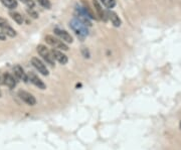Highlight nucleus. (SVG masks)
<instances>
[{
    "mask_svg": "<svg viewBox=\"0 0 181 150\" xmlns=\"http://www.w3.org/2000/svg\"><path fill=\"white\" fill-rule=\"evenodd\" d=\"M180 128H181V122H180Z\"/></svg>",
    "mask_w": 181,
    "mask_h": 150,
    "instance_id": "obj_26",
    "label": "nucleus"
},
{
    "mask_svg": "<svg viewBox=\"0 0 181 150\" xmlns=\"http://www.w3.org/2000/svg\"><path fill=\"white\" fill-rule=\"evenodd\" d=\"M107 15H108V18H109V19L111 20V22L113 23L114 26L119 27V26L121 25L122 21H121L120 17L118 16V14L116 13V12H114V11H108V12H107Z\"/></svg>",
    "mask_w": 181,
    "mask_h": 150,
    "instance_id": "obj_12",
    "label": "nucleus"
},
{
    "mask_svg": "<svg viewBox=\"0 0 181 150\" xmlns=\"http://www.w3.org/2000/svg\"><path fill=\"white\" fill-rule=\"evenodd\" d=\"M20 1L22 3H24L26 6H28L29 8H32L34 6V1H33V0H20Z\"/></svg>",
    "mask_w": 181,
    "mask_h": 150,
    "instance_id": "obj_19",
    "label": "nucleus"
},
{
    "mask_svg": "<svg viewBox=\"0 0 181 150\" xmlns=\"http://www.w3.org/2000/svg\"><path fill=\"white\" fill-rule=\"evenodd\" d=\"M93 3H94V7H95V10L97 11V13H98V16L100 17V19H102L103 21H107V19H108L107 12H105L104 10H103L102 6L99 3L98 0H93Z\"/></svg>",
    "mask_w": 181,
    "mask_h": 150,
    "instance_id": "obj_8",
    "label": "nucleus"
},
{
    "mask_svg": "<svg viewBox=\"0 0 181 150\" xmlns=\"http://www.w3.org/2000/svg\"><path fill=\"white\" fill-rule=\"evenodd\" d=\"M0 85H4V74L0 73Z\"/></svg>",
    "mask_w": 181,
    "mask_h": 150,
    "instance_id": "obj_23",
    "label": "nucleus"
},
{
    "mask_svg": "<svg viewBox=\"0 0 181 150\" xmlns=\"http://www.w3.org/2000/svg\"><path fill=\"white\" fill-rule=\"evenodd\" d=\"M7 25H9L8 22H7V20H6L5 18L0 17V28H3V27H5V26H7Z\"/></svg>",
    "mask_w": 181,
    "mask_h": 150,
    "instance_id": "obj_20",
    "label": "nucleus"
},
{
    "mask_svg": "<svg viewBox=\"0 0 181 150\" xmlns=\"http://www.w3.org/2000/svg\"><path fill=\"white\" fill-rule=\"evenodd\" d=\"M2 31L4 32L6 35H8V36H10V37H14V36H16V31H15L13 28H12L11 26H5V27H3V28H1Z\"/></svg>",
    "mask_w": 181,
    "mask_h": 150,
    "instance_id": "obj_15",
    "label": "nucleus"
},
{
    "mask_svg": "<svg viewBox=\"0 0 181 150\" xmlns=\"http://www.w3.org/2000/svg\"><path fill=\"white\" fill-rule=\"evenodd\" d=\"M31 64H32L33 67L35 68L41 75H43V76H48V68L45 67V65L43 64V62L40 61L38 58H31Z\"/></svg>",
    "mask_w": 181,
    "mask_h": 150,
    "instance_id": "obj_4",
    "label": "nucleus"
},
{
    "mask_svg": "<svg viewBox=\"0 0 181 150\" xmlns=\"http://www.w3.org/2000/svg\"><path fill=\"white\" fill-rule=\"evenodd\" d=\"M54 33L60 37L62 42H68V43L73 42V37H71V35L67 32V31H65L64 29H61V28H55Z\"/></svg>",
    "mask_w": 181,
    "mask_h": 150,
    "instance_id": "obj_7",
    "label": "nucleus"
},
{
    "mask_svg": "<svg viewBox=\"0 0 181 150\" xmlns=\"http://www.w3.org/2000/svg\"><path fill=\"white\" fill-rule=\"evenodd\" d=\"M18 97H19L24 103H26V104L29 106H34L36 104L35 98L28 92H25V91H19V92H18Z\"/></svg>",
    "mask_w": 181,
    "mask_h": 150,
    "instance_id": "obj_5",
    "label": "nucleus"
},
{
    "mask_svg": "<svg viewBox=\"0 0 181 150\" xmlns=\"http://www.w3.org/2000/svg\"><path fill=\"white\" fill-rule=\"evenodd\" d=\"M51 54H52V55H54V60L58 61V62H60V64L65 65L67 62V57L64 54H62L61 52L58 51V49H52Z\"/></svg>",
    "mask_w": 181,
    "mask_h": 150,
    "instance_id": "obj_10",
    "label": "nucleus"
},
{
    "mask_svg": "<svg viewBox=\"0 0 181 150\" xmlns=\"http://www.w3.org/2000/svg\"><path fill=\"white\" fill-rule=\"evenodd\" d=\"M70 27L73 29V31L77 36L81 37V38H84V37H86L89 34V30L87 25L83 21L77 19V18H74V19L71 20Z\"/></svg>",
    "mask_w": 181,
    "mask_h": 150,
    "instance_id": "obj_1",
    "label": "nucleus"
},
{
    "mask_svg": "<svg viewBox=\"0 0 181 150\" xmlns=\"http://www.w3.org/2000/svg\"><path fill=\"white\" fill-rule=\"evenodd\" d=\"M101 2L103 3V5L108 9L113 8L114 6L116 5V0H101Z\"/></svg>",
    "mask_w": 181,
    "mask_h": 150,
    "instance_id": "obj_17",
    "label": "nucleus"
},
{
    "mask_svg": "<svg viewBox=\"0 0 181 150\" xmlns=\"http://www.w3.org/2000/svg\"><path fill=\"white\" fill-rule=\"evenodd\" d=\"M9 14H10L11 18L17 24H22V22H23V16L20 13H18V12H16V11H11Z\"/></svg>",
    "mask_w": 181,
    "mask_h": 150,
    "instance_id": "obj_13",
    "label": "nucleus"
},
{
    "mask_svg": "<svg viewBox=\"0 0 181 150\" xmlns=\"http://www.w3.org/2000/svg\"><path fill=\"white\" fill-rule=\"evenodd\" d=\"M6 38V34L3 31H0V40H5Z\"/></svg>",
    "mask_w": 181,
    "mask_h": 150,
    "instance_id": "obj_24",
    "label": "nucleus"
},
{
    "mask_svg": "<svg viewBox=\"0 0 181 150\" xmlns=\"http://www.w3.org/2000/svg\"><path fill=\"white\" fill-rule=\"evenodd\" d=\"M83 3H84V8H85V10H86V12L88 13V15H89V17L90 18H92V19H96V16L94 15V12L92 11V9H90V7L89 6V4H88V2H86L85 0H83Z\"/></svg>",
    "mask_w": 181,
    "mask_h": 150,
    "instance_id": "obj_16",
    "label": "nucleus"
},
{
    "mask_svg": "<svg viewBox=\"0 0 181 150\" xmlns=\"http://www.w3.org/2000/svg\"><path fill=\"white\" fill-rule=\"evenodd\" d=\"M82 52H83V55H84V57H85V58H90V52L86 48H82Z\"/></svg>",
    "mask_w": 181,
    "mask_h": 150,
    "instance_id": "obj_22",
    "label": "nucleus"
},
{
    "mask_svg": "<svg viewBox=\"0 0 181 150\" xmlns=\"http://www.w3.org/2000/svg\"><path fill=\"white\" fill-rule=\"evenodd\" d=\"M1 2L3 3V5L9 9H14L17 7L16 0H1Z\"/></svg>",
    "mask_w": 181,
    "mask_h": 150,
    "instance_id": "obj_14",
    "label": "nucleus"
},
{
    "mask_svg": "<svg viewBox=\"0 0 181 150\" xmlns=\"http://www.w3.org/2000/svg\"><path fill=\"white\" fill-rule=\"evenodd\" d=\"M37 2H38L39 4L42 6V7H44L46 9H49V8H51V1H49V0H37Z\"/></svg>",
    "mask_w": 181,
    "mask_h": 150,
    "instance_id": "obj_18",
    "label": "nucleus"
},
{
    "mask_svg": "<svg viewBox=\"0 0 181 150\" xmlns=\"http://www.w3.org/2000/svg\"><path fill=\"white\" fill-rule=\"evenodd\" d=\"M17 84V81L16 79L12 76L10 74H4V85H6L8 87V88L10 89H13L15 86H16Z\"/></svg>",
    "mask_w": 181,
    "mask_h": 150,
    "instance_id": "obj_11",
    "label": "nucleus"
},
{
    "mask_svg": "<svg viewBox=\"0 0 181 150\" xmlns=\"http://www.w3.org/2000/svg\"><path fill=\"white\" fill-rule=\"evenodd\" d=\"M45 40L48 45H51V46H54L55 48L61 49V51H68V46L62 42V40L57 38V37L52 36V35H46Z\"/></svg>",
    "mask_w": 181,
    "mask_h": 150,
    "instance_id": "obj_3",
    "label": "nucleus"
},
{
    "mask_svg": "<svg viewBox=\"0 0 181 150\" xmlns=\"http://www.w3.org/2000/svg\"><path fill=\"white\" fill-rule=\"evenodd\" d=\"M37 52H38L40 57H41L43 60L48 62V65H54V58L51 54V51H49L45 45H39L38 46H37Z\"/></svg>",
    "mask_w": 181,
    "mask_h": 150,
    "instance_id": "obj_2",
    "label": "nucleus"
},
{
    "mask_svg": "<svg viewBox=\"0 0 181 150\" xmlns=\"http://www.w3.org/2000/svg\"><path fill=\"white\" fill-rule=\"evenodd\" d=\"M1 95H2V93H1V90H0V97H1Z\"/></svg>",
    "mask_w": 181,
    "mask_h": 150,
    "instance_id": "obj_25",
    "label": "nucleus"
},
{
    "mask_svg": "<svg viewBox=\"0 0 181 150\" xmlns=\"http://www.w3.org/2000/svg\"><path fill=\"white\" fill-rule=\"evenodd\" d=\"M13 72H14V76L19 80H22L24 82H27L28 81V78H27V75L24 73L23 68L20 67L19 65H16L13 68Z\"/></svg>",
    "mask_w": 181,
    "mask_h": 150,
    "instance_id": "obj_9",
    "label": "nucleus"
},
{
    "mask_svg": "<svg viewBox=\"0 0 181 150\" xmlns=\"http://www.w3.org/2000/svg\"><path fill=\"white\" fill-rule=\"evenodd\" d=\"M27 12H28V14L30 15V16H32L33 18H37V17H38V15H37V13H36L35 11L32 10V8L27 9Z\"/></svg>",
    "mask_w": 181,
    "mask_h": 150,
    "instance_id": "obj_21",
    "label": "nucleus"
},
{
    "mask_svg": "<svg viewBox=\"0 0 181 150\" xmlns=\"http://www.w3.org/2000/svg\"><path fill=\"white\" fill-rule=\"evenodd\" d=\"M27 78H28V81H30V83H32L33 85L35 86V87H37L38 89L44 90V89L46 88L45 84L43 83L42 81L40 80L35 74L32 73V72H30V73L27 74Z\"/></svg>",
    "mask_w": 181,
    "mask_h": 150,
    "instance_id": "obj_6",
    "label": "nucleus"
}]
</instances>
